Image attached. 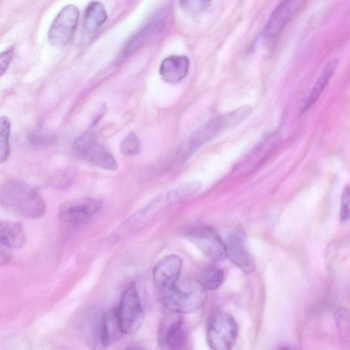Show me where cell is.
I'll use <instances>...</instances> for the list:
<instances>
[{
  "mask_svg": "<svg viewBox=\"0 0 350 350\" xmlns=\"http://www.w3.org/2000/svg\"><path fill=\"white\" fill-rule=\"evenodd\" d=\"M0 205L29 219L41 217L46 211L45 202L39 193L16 179H8L0 185Z\"/></svg>",
  "mask_w": 350,
  "mask_h": 350,
  "instance_id": "obj_1",
  "label": "cell"
},
{
  "mask_svg": "<svg viewBox=\"0 0 350 350\" xmlns=\"http://www.w3.org/2000/svg\"><path fill=\"white\" fill-rule=\"evenodd\" d=\"M206 290L197 279H187L163 292L162 301L171 312H193L200 308L207 298Z\"/></svg>",
  "mask_w": 350,
  "mask_h": 350,
  "instance_id": "obj_2",
  "label": "cell"
},
{
  "mask_svg": "<svg viewBox=\"0 0 350 350\" xmlns=\"http://www.w3.org/2000/svg\"><path fill=\"white\" fill-rule=\"evenodd\" d=\"M116 310L124 334H133L140 329L144 321V310L135 284L124 289Z\"/></svg>",
  "mask_w": 350,
  "mask_h": 350,
  "instance_id": "obj_3",
  "label": "cell"
},
{
  "mask_svg": "<svg viewBox=\"0 0 350 350\" xmlns=\"http://www.w3.org/2000/svg\"><path fill=\"white\" fill-rule=\"evenodd\" d=\"M72 149L77 157L88 161L98 167L111 171L118 168L113 155L98 143L96 136L90 132L77 137L74 141Z\"/></svg>",
  "mask_w": 350,
  "mask_h": 350,
  "instance_id": "obj_4",
  "label": "cell"
},
{
  "mask_svg": "<svg viewBox=\"0 0 350 350\" xmlns=\"http://www.w3.org/2000/svg\"><path fill=\"white\" fill-rule=\"evenodd\" d=\"M238 325L228 313L218 312L211 318L207 329V342L215 350H228L236 342Z\"/></svg>",
  "mask_w": 350,
  "mask_h": 350,
  "instance_id": "obj_5",
  "label": "cell"
},
{
  "mask_svg": "<svg viewBox=\"0 0 350 350\" xmlns=\"http://www.w3.org/2000/svg\"><path fill=\"white\" fill-rule=\"evenodd\" d=\"M79 16L74 5L64 6L57 14L48 31V41L54 47L66 46L72 40Z\"/></svg>",
  "mask_w": 350,
  "mask_h": 350,
  "instance_id": "obj_6",
  "label": "cell"
},
{
  "mask_svg": "<svg viewBox=\"0 0 350 350\" xmlns=\"http://www.w3.org/2000/svg\"><path fill=\"white\" fill-rule=\"evenodd\" d=\"M101 207V202L95 198H77L62 203L59 208L58 216L65 223L81 224L90 219Z\"/></svg>",
  "mask_w": 350,
  "mask_h": 350,
  "instance_id": "obj_7",
  "label": "cell"
},
{
  "mask_svg": "<svg viewBox=\"0 0 350 350\" xmlns=\"http://www.w3.org/2000/svg\"><path fill=\"white\" fill-rule=\"evenodd\" d=\"M157 341L161 349L184 348L186 344V335L180 314L171 312L161 320L157 332Z\"/></svg>",
  "mask_w": 350,
  "mask_h": 350,
  "instance_id": "obj_8",
  "label": "cell"
},
{
  "mask_svg": "<svg viewBox=\"0 0 350 350\" xmlns=\"http://www.w3.org/2000/svg\"><path fill=\"white\" fill-rule=\"evenodd\" d=\"M187 237L212 260L221 261L226 258L225 243L213 228L207 226L197 228L190 231Z\"/></svg>",
  "mask_w": 350,
  "mask_h": 350,
  "instance_id": "obj_9",
  "label": "cell"
},
{
  "mask_svg": "<svg viewBox=\"0 0 350 350\" xmlns=\"http://www.w3.org/2000/svg\"><path fill=\"white\" fill-rule=\"evenodd\" d=\"M306 0H282L273 11L263 31L265 39L273 41L302 6Z\"/></svg>",
  "mask_w": 350,
  "mask_h": 350,
  "instance_id": "obj_10",
  "label": "cell"
},
{
  "mask_svg": "<svg viewBox=\"0 0 350 350\" xmlns=\"http://www.w3.org/2000/svg\"><path fill=\"white\" fill-rule=\"evenodd\" d=\"M183 260L176 254L162 258L154 266L152 272L154 283L162 293L174 286L180 276Z\"/></svg>",
  "mask_w": 350,
  "mask_h": 350,
  "instance_id": "obj_11",
  "label": "cell"
},
{
  "mask_svg": "<svg viewBox=\"0 0 350 350\" xmlns=\"http://www.w3.org/2000/svg\"><path fill=\"white\" fill-rule=\"evenodd\" d=\"M220 131L221 130L217 118L198 129L180 146L177 152L178 161L181 163L185 162Z\"/></svg>",
  "mask_w": 350,
  "mask_h": 350,
  "instance_id": "obj_12",
  "label": "cell"
},
{
  "mask_svg": "<svg viewBox=\"0 0 350 350\" xmlns=\"http://www.w3.org/2000/svg\"><path fill=\"white\" fill-rule=\"evenodd\" d=\"M226 245V257L246 273L252 272L254 263L245 248L243 234L237 230L228 238Z\"/></svg>",
  "mask_w": 350,
  "mask_h": 350,
  "instance_id": "obj_13",
  "label": "cell"
},
{
  "mask_svg": "<svg viewBox=\"0 0 350 350\" xmlns=\"http://www.w3.org/2000/svg\"><path fill=\"white\" fill-rule=\"evenodd\" d=\"M189 68V60L187 56L173 55L162 61L159 74L165 82L176 84L187 76Z\"/></svg>",
  "mask_w": 350,
  "mask_h": 350,
  "instance_id": "obj_14",
  "label": "cell"
},
{
  "mask_svg": "<svg viewBox=\"0 0 350 350\" xmlns=\"http://www.w3.org/2000/svg\"><path fill=\"white\" fill-rule=\"evenodd\" d=\"M124 334L118 319L116 308L108 310L100 319L99 342L104 347L113 345Z\"/></svg>",
  "mask_w": 350,
  "mask_h": 350,
  "instance_id": "obj_15",
  "label": "cell"
},
{
  "mask_svg": "<svg viewBox=\"0 0 350 350\" xmlns=\"http://www.w3.org/2000/svg\"><path fill=\"white\" fill-rule=\"evenodd\" d=\"M26 241L23 225L19 222L0 220V243L8 249H20Z\"/></svg>",
  "mask_w": 350,
  "mask_h": 350,
  "instance_id": "obj_16",
  "label": "cell"
},
{
  "mask_svg": "<svg viewBox=\"0 0 350 350\" xmlns=\"http://www.w3.org/2000/svg\"><path fill=\"white\" fill-rule=\"evenodd\" d=\"M338 64V60L336 59H334L329 61L324 66L308 98L305 102L303 111L308 110L319 99L321 93L329 83L331 77L334 75L337 68Z\"/></svg>",
  "mask_w": 350,
  "mask_h": 350,
  "instance_id": "obj_17",
  "label": "cell"
},
{
  "mask_svg": "<svg viewBox=\"0 0 350 350\" xmlns=\"http://www.w3.org/2000/svg\"><path fill=\"white\" fill-rule=\"evenodd\" d=\"M107 18V13L100 1H92L86 7L83 21L85 31L93 32L101 27Z\"/></svg>",
  "mask_w": 350,
  "mask_h": 350,
  "instance_id": "obj_18",
  "label": "cell"
},
{
  "mask_svg": "<svg viewBox=\"0 0 350 350\" xmlns=\"http://www.w3.org/2000/svg\"><path fill=\"white\" fill-rule=\"evenodd\" d=\"M223 271L215 265H207L203 267L197 279L206 291L218 288L224 281Z\"/></svg>",
  "mask_w": 350,
  "mask_h": 350,
  "instance_id": "obj_19",
  "label": "cell"
},
{
  "mask_svg": "<svg viewBox=\"0 0 350 350\" xmlns=\"http://www.w3.org/2000/svg\"><path fill=\"white\" fill-rule=\"evenodd\" d=\"M252 112L250 106H242L217 117L221 130L232 128L245 120Z\"/></svg>",
  "mask_w": 350,
  "mask_h": 350,
  "instance_id": "obj_20",
  "label": "cell"
},
{
  "mask_svg": "<svg viewBox=\"0 0 350 350\" xmlns=\"http://www.w3.org/2000/svg\"><path fill=\"white\" fill-rule=\"evenodd\" d=\"M11 123L6 116L0 118V164L6 161L10 154V136Z\"/></svg>",
  "mask_w": 350,
  "mask_h": 350,
  "instance_id": "obj_21",
  "label": "cell"
},
{
  "mask_svg": "<svg viewBox=\"0 0 350 350\" xmlns=\"http://www.w3.org/2000/svg\"><path fill=\"white\" fill-rule=\"evenodd\" d=\"M75 169L67 167L54 174L50 179V184L55 188L65 190L71 186L75 179Z\"/></svg>",
  "mask_w": 350,
  "mask_h": 350,
  "instance_id": "obj_22",
  "label": "cell"
},
{
  "mask_svg": "<svg viewBox=\"0 0 350 350\" xmlns=\"http://www.w3.org/2000/svg\"><path fill=\"white\" fill-rule=\"evenodd\" d=\"M120 148L121 152L126 156L136 155L140 151L139 139L134 133H130L122 140Z\"/></svg>",
  "mask_w": 350,
  "mask_h": 350,
  "instance_id": "obj_23",
  "label": "cell"
},
{
  "mask_svg": "<svg viewBox=\"0 0 350 350\" xmlns=\"http://www.w3.org/2000/svg\"><path fill=\"white\" fill-rule=\"evenodd\" d=\"M211 0H178L183 10L191 14H199L205 11Z\"/></svg>",
  "mask_w": 350,
  "mask_h": 350,
  "instance_id": "obj_24",
  "label": "cell"
},
{
  "mask_svg": "<svg viewBox=\"0 0 350 350\" xmlns=\"http://www.w3.org/2000/svg\"><path fill=\"white\" fill-rule=\"evenodd\" d=\"M14 49L11 46L0 53V77L2 76L9 67L13 56Z\"/></svg>",
  "mask_w": 350,
  "mask_h": 350,
  "instance_id": "obj_25",
  "label": "cell"
},
{
  "mask_svg": "<svg viewBox=\"0 0 350 350\" xmlns=\"http://www.w3.org/2000/svg\"><path fill=\"white\" fill-rule=\"evenodd\" d=\"M349 198L350 192L349 187H347L345 189L341 199V209H340V220L345 221L348 220L349 215Z\"/></svg>",
  "mask_w": 350,
  "mask_h": 350,
  "instance_id": "obj_26",
  "label": "cell"
},
{
  "mask_svg": "<svg viewBox=\"0 0 350 350\" xmlns=\"http://www.w3.org/2000/svg\"><path fill=\"white\" fill-rule=\"evenodd\" d=\"M12 258L10 249L4 247L0 243V265L8 263Z\"/></svg>",
  "mask_w": 350,
  "mask_h": 350,
  "instance_id": "obj_27",
  "label": "cell"
}]
</instances>
